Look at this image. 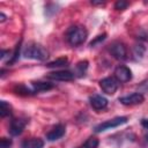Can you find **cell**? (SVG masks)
<instances>
[{
  "mask_svg": "<svg viewBox=\"0 0 148 148\" xmlns=\"http://www.w3.org/2000/svg\"><path fill=\"white\" fill-rule=\"evenodd\" d=\"M87 68H88V61L87 60L80 61L75 65V74H77V76H83Z\"/></svg>",
  "mask_w": 148,
  "mask_h": 148,
  "instance_id": "cell-16",
  "label": "cell"
},
{
  "mask_svg": "<svg viewBox=\"0 0 148 148\" xmlns=\"http://www.w3.org/2000/svg\"><path fill=\"white\" fill-rule=\"evenodd\" d=\"M12 112V106L6 102V101H1L0 103V116L3 118L8 114H10Z\"/></svg>",
  "mask_w": 148,
  "mask_h": 148,
  "instance_id": "cell-18",
  "label": "cell"
},
{
  "mask_svg": "<svg viewBox=\"0 0 148 148\" xmlns=\"http://www.w3.org/2000/svg\"><path fill=\"white\" fill-rule=\"evenodd\" d=\"M5 20H6V15H5V14L1 12V13H0V21H1V22H3Z\"/></svg>",
  "mask_w": 148,
  "mask_h": 148,
  "instance_id": "cell-26",
  "label": "cell"
},
{
  "mask_svg": "<svg viewBox=\"0 0 148 148\" xmlns=\"http://www.w3.org/2000/svg\"><path fill=\"white\" fill-rule=\"evenodd\" d=\"M14 91L17 95H23V96H28V95H31L32 94V91L28 87H25L24 84H16L14 87Z\"/></svg>",
  "mask_w": 148,
  "mask_h": 148,
  "instance_id": "cell-17",
  "label": "cell"
},
{
  "mask_svg": "<svg viewBox=\"0 0 148 148\" xmlns=\"http://www.w3.org/2000/svg\"><path fill=\"white\" fill-rule=\"evenodd\" d=\"M114 77L117 79L118 82L125 83L132 79V72L128 67H126L124 65H119L114 69Z\"/></svg>",
  "mask_w": 148,
  "mask_h": 148,
  "instance_id": "cell-6",
  "label": "cell"
},
{
  "mask_svg": "<svg viewBox=\"0 0 148 148\" xmlns=\"http://www.w3.org/2000/svg\"><path fill=\"white\" fill-rule=\"evenodd\" d=\"M27 125V120L25 119H22V118H14L10 120V124H9V133L12 135H18L23 132L24 127Z\"/></svg>",
  "mask_w": 148,
  "mask_h": 148,
  "instance_id": "cell-8",
  "label": "cell"
},
{
  "mask_svg": "<svg viewBox=\"0 0 148 148\" xmlns=\"http://www.w3.org/2000/svg\"><path fill=\"white\" fill-rule=\"evenodd\" d=\"M65 131H66V128H65L64 125H61V124L56 125L50 132H47L46 139H47L49 141H56V140L62 138V135L65 134Z\"/></svg>",
  "mask_w": 148,
  "mask_h": 148,
  "instance_id": "cell-11",
  "label": "cell"
},
{
  "mask_svg": "<svg viewBox=\"0 0 148 148\" xmlns=\"http://www.w3.org/2000/svg\"><path fill=\"white\" fill-rule=\"evenodd\" d=\"M105 36H106L105 34H103V35H101V36H97V37H96V38H95V39H94V40L90 43V46H94L96 43H98V42H101V40L105 39Z\"/></svg>",
  "mask_w": 148,
  "mask_h": 148,
  "instance_id": "cell-22",
  "label": "cell"
},
{
  "mask_svg": "<svg viewBox=\"0 0 148 148\" xmlns=\"http://www.w3.org/2000/svg\"><path fill=\"white\" fill-rule=\"evenodd\" d=\"M67 65H68V59L66 57H61L53 61H50L46 66L50 68H56V67H62V66H67Z\"/></svg>",
  "mask_w": 148,
  "mask_h": 148,
  "instance_id": "cell-14",
  "label": "cell"
},
{
  "mask_svg": "<svg viewBox=\"0 0 148 148\" xmlns=\"http://www.w3.org/2000/svg\"><path fill=\"white\" fill-rule=\"evenodd\" d=\"M53 88V84L49 82H32V91L34 92H42L47 91Z\"/></svg>",
  "mask_w": 148,
  "mask_h": 148,
  "instance_id": "cell-13",
  "label": "cell"
},
{
  "mask_svg": "<svg viewBox=\"0 0 148 148\" xmlns=\"http://www.w3.org/2000/svg\"><path fill=\"white\" fill-rule=\"evenodd\" d=\"M91 5L98 6V5H104V2H103V1H95V0H92V1H91Z\"/></svg>",
  "mask_w": 148,
  "mask_h": 148,
  "instance_id": "cell-25",
  "label": "cell"
},
{
  "mask_svg": "<svg viewBox=\"0 0 148 148\" xmlns=\"http://www.w3.org/2000/svg\"><path fill=\"white\" fill-rule=\"evenodd\" d=\"M47 79L56 80V81H72L74 79V74L69 71H56L51 72L47 75Z\"/></svg>",
  "mask_w": 148,
  "mask_h": 148,
  "instance_id": "cell-9",
  "label": "cell"
},
{
  "mask_svg": "<svg viewBox=\"0 0 148 148\" xmlns=\"http://www.w3.org/2000/svg\"><path fill=\"white\" fill-rule=\"evenodd\" d=\"M141 125H142L146 130H148V119H142V120H141Z\"/></svg>",
  "mask_w": 148,
  "mask_h": 148,
  "instance_id": "cell-24",
  "label": "cell"
},
{
  "mask_svg": "<svg viewBox=\"0 0 148 148\" xmlns=\"http://www.w3.org/2000/svg\"><path fill=\"white\" fill-rule=\"evenodd\" d=\"M127 123V117H116L113 119H110V120H106L104 123H101L99 125H97L95 127V132L99 133V132H104L106 130H110V128H114V127H118L120 125H124Z\"/></svg>",
  "mask_w": 148,
  "mask_h": 148,
  "instance_id": "cell-3",
  "label": "cell"
},
{
  "mask_svg": "<svg viewBox=\"0 0 148 148\" xmlns=\"http://www.w3.org/2000/svg\"><path fill=\"white\" fill-rule=\"evenodd\" d=\"M143 101H145V97H143V95L140 94V92H133V94H131V95H127V96H124V97H120V98H119V102H120L121 104L128 105V106L141 104Z\"/></svg>",
  "mask_w": 148,
  "mask_h": 148,
  "instance_id": "cell-7",
  "label": "cell"
},
{
  "mask_svg": "<svg viewBox=\"0 0 148 148\" xmlns=\"http://www.w3.org/2000/svg\"><path fill=\"white\" fill-rule=\"evenodd\" d=\"M22 54L27 59H34V60H45L49 57L47 51L38 43L30 42L28 43L22 51Z\"/></svg>",
  "mask_w": 148,
  "mask_h": 148,
  "instance_id": "cell-1",
  "label": "cell"
},
{
  "mask_svg": "<svg viewBox=\"0 0 148 148\" xmlns=\"http://www.w3.org/2000/svg\"><path fill=\"white\" fill-rule=\"evenodd\" d=\"M109 51L112 54V57L118 59V60H125L127 58V47L121 42H118V40L113 42L110 45Z\"/></svg>",
  "mask_w": 148,
  "mask_h": 148,
  "instance_id": "cell-5",
  "label": "cell"
},
{
  "mask_svg": "<svg viewBox=\"0 0 148 148\" xmlns=\"http://www.w3.org/2000/svg\"><path fill=\"white\" fill-rule=\"evenodd\" d=\"M145 53H146V47H145L142 44H136V45H134V47H133V56H134V58H135L136 60L143 58Z\"/></svg>",
  "mask_w": 148,
  "mask_h": 148,
  "instance_id": "cell-15",
  "label": "cell"
},
{
  "mask_svg": "<svg viewBox=\"0 0 148 148\" xmlns=\"http://www.w3.org/2000/svg\"><path fill=\"white\" fill-rule=\"evenodd\" d=\"M89 102H90V105L92 109L95 110H103L108 106V99L102 96V95H92L89 97Z\"/></svg>",
  "mask_w": 148,
  "mask_h": 148,
  "instance_id": "cell-10",
  "label": "cell"
},
{
  "mask_svg": "<svg viewBox=\"0 0 148 148\" xmlns=\"http://www.w3.org/2000/svg\"><path fill=\"white\" fill-rule=\"evenodd\" d=\"M98 146V139L95 136H90L82 146H80L79 148H97Z\"/></svg>",
  "mask_w": 148,
  "mask_h": 148,
  "instance_id": "cell-19",
  "label": "cell"
},
{
  "mask_svg": "<svg viewBox=\"0 0 148 148\" xmlns=\"http://www.w3.org/2000/svg\"><path fill=\"white\" fill-rule=\"evenodd\" d=\"M44 141L39 138H31L27 139L22 142V148H43Z\"/></svg>",
  "mask_w": 148,
  "mask_h": 148,
  "instance_id": "cell-12",
  "label": "cell"
},
{
  "mask_svg": "<svg viewBox=\"0 0 148 148\" xmlns=\"http://www.w3.org/2000/svg\"><path fill=\"white\" fill-rule=\"evenodd\" d=\"M99 87L101 89L108 94V95H113L118 87H119V82L117 81L116 77H112V76H108V77H104L99 81Z\"/></svg>",
  "mask_w": 148,
  "mask_h": 148,
  "instance_id": "cell-4",
  "label": "cell"
},
{
  "mask_svg": "<svg viewBox=\"0 0 148 148\" xmlns=\"http://www.w3.org/2000/svg\"><path fill=\"white\" fill-rule=\"evenodd\" d=\"M139 39H143V40H148V31H146V30H143V31H141L140 34H139V37H138Z\"/></svg>",
  "mask_w": 148,
  "mask_h": 148,
  "instance_id": "cell-23",
  "label": "cell"
},
{
  "mask_svg": "<svg viewBox=\"0 0 148 148\" xmlns=\"http://www.w3.org/2000/svg\"><path fill=\"white\" fill-rule=\"evenodd\" d=\"M145 139H146V141H148V130H147V132L145 133Z\"/></svg>",
  "mask_w": 148,
  "mask_h": 148,
  "instance_id": "cell-27",
  "label": "cell"
},
{
  "mask_svg": "<svg viewBox=\"0 0 148 148\" xmlns=\"http://www.w3.org/2000/svg\"><path fill=\"white\" fill-rule=\"evenodd\" d=\"M127 6H128V2H126L124 0H119V1H117L114 3V9H117V10H124V9L127 8Z\"/></svg>",
  "mask_w": 148,
  "mask_h": 148,
  "instance_id": "cell-20",
  "label": "cell"
},
{
  "mask_svg": "<svg viewBox=\"0 0 148 148\" xmlns=\"http://www.w3.org/2000/svg\"><path fill=\"white\" fill-rule=\"evenodd\" d=\"M88 37V31L82 25H73L66 32V39L72 46H79L84 43Z\"/></svg>",
  "mask_w": 148,
  "mask_h": 148,
  "instance_id": "cell-2",
  "label": "cell"
},
{
  "mask_svg": "<svg viewBox=\"0 0 148 148\" xmlns=\"http://www.w3.org/2000/svg\"><path fill=\"white\" fill-rule=\"evenodd\" d=\"M10 145H12V140L10 139L2 138L1 139V142H0V148H9Z\"/></svg>",
  "mask_w": 148,
  "mask_h": 148,
  "instance_id": "cell-21",
  "label": "cell"
}]
</instances>
